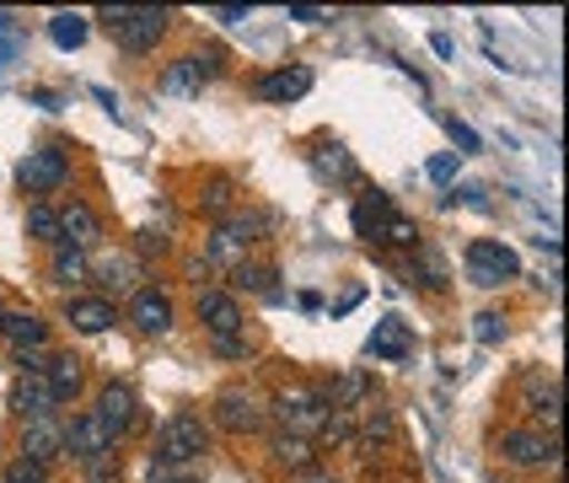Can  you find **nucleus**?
I'll return each mask as SVG.
<instances>
[{"mask_svg": "<svg viewBox=\"0 0 569 483\" xmlns=\"http://www.w3.org/2000/svg\"><path fill=\"white\" fill-rule=\"evenodd\" d=\"M355 237L381 242V248H419V225L403 210H392V199L381 189L360 193V204H355Z\"/></svg>", "mask_w": 569, "mask_h": 483, "instance_id": "nucleus-1", "label": "nucleus"}, {"mask_svg": "<svg viewBox=\"0 0 569 483\" xmlns=\"http://www.w3.org/2000/svg\"><path fill=\"white\" fill-rule=\"evenodd\" d=\"M102 22L113 32V43L129 49V54H146V49H157L167 28H172V11H161V6H119V11H102Z\"/></svg>", "mask_w": 569, "mask_h": 483, "instance_id": "nucleus-2", "label": "nucleus"}, {"mask_svg": "<svg viewBox=\"0 0 569 483\" xmlns=\"http://www.w3.org/2000/svg\"><path fill=\"white\" fill-rule=\"evenodd\" d=\"M204 451H210L204 419L199 414H172L157 430V456H151V462H161V467H193Z\"/></svg>", "mask_w": 569, "mask_h": 483, "instance_id": "nucleus-3", "label": "nucleus"}, {"mask_svg": "<svg viewBox=\"0 0 569 483\" xmlns=\"http://www.w3.org/2000/svg\"><path fill=\"white\" fill-rule=\"evenodd\" d=\"M263 242V221L258 215H226L216 231H210V248H204V263H216V269H237V263H248V248Z\"/></svg>", "mask_w": 569, "mask_h": 483, "instance_id": "nucleus-4", "label": "nucleus"}, {"mask_svg": "<svg viewBox=\"0 0 569 483\" xmlns=\"http://www.w3.org/2000/svg\"><path fill=\"white\" fill-rule=\"evenodd\" d=\"M521 274V258H516V248H506V242H489V237H478V242H468V280L483 290H500L510 285Z\"/></svg>", "mask_w": 569, "mask_h": 483, "instance_id": "nucleus-5", "label": "nucleus"}, {"mask_svg": "<svg viewBox=\"0 0 569 483\" xmlns=\"http://www.w3.org/2000/svg\"><path fill=\"white\" fill-rule=\"evenodd\" d=\"M500 456L516 467H559V435H548L538 424H516L500 435Z\"/></svg>", "mask_w": 569, "mask_h": 483, "instance_id": "nucleus-6", "label": "nucleus"}, {"mask_svg": "<svg viewBox=\"0 0 569 483\" xmlns=\"http://www.w3.org/2000/svg\"><path fill=\"white\" fill-rule=\"evenodd\" d=\"M274 414L290 435H312L328 424V398L317 392V386H284L280 398H274Z\"/></svg>", "mask_w": 569, "mask_h": 483, "instance_id": "nucleus-7", "label": "nucleus"}, {"mask_svg": "<svg viewBox=\"0 0 569 483\" xmlns=\"http://www.w3.org/2000/svg\"><path fill=\"white\" fill-rule=\"evenodd\" d=\"M119 451V435L102 424L97 414H81L70 430H64V456H76L81 467H97V462H113Z\"/></svg>", "mask_w": 569, "mask_h": 483, "instance_id": "nucleus-8", "label": "nucleus"}, {"mask_svg": "<svg viewBox=\"0 0 569 483\" xmlns=\"http://www.w3.org/2000/svg\"><path fill=\"white\" fill-rule=\"evenodd\" d=\"M17 183L28 193H54L70 183V157H64V145H38L32 157H22L17 167Z\"/></svg>", "mask_w": 569, "mask_h": 483, "instance_id": "nucleus-9", "label": "nucleus"}, {"mask_svg": "<svg viewBox=\"0 0 569 483\" xmlns=\"http://www.w3.org/2000/svg\"><path fill=\"white\" fill-rule=\"evenodd\" d=\"M193 312H199L210 339H242V328H248V318H242V306H237L231 290H199Z\"/></svg>", "mask_w": 569, "mask_h": 483, "instance_id": "nucleus-10", "label": "nucleus"}, {"mask_svg": "<svg viewBox=\"0 0 569 483\" xmlns=\"http://www.w3.org/2000/svg\"><path fill=\"white\" fill-rule=\"evenodd\" d=\"M263 419H269V409L258 403L248 386H226L216 398V424L231 430V435H253V430H263Z\"/></svg>", "mask_w": 569, "mask_h": 483, "instance_id": "nucleus-11", "label": "nucleus"}, {"mask_svg": "<svg viewBox=\"0 0 569 483\" xmlns=\"http://www.w3.org/2000/svg\"><path fill=\"white\" fill-rule=\"evenodd\" d=\"M0 339L22 354L28 365H38V354L49 344V322L38 318V312H0ZM38 371H43V365H38Z\"/></svg>", "mask_w": 569, "mask_h": 483, "instance_id": "nucleus-12", "label": "nucleus"}, {"mask_svg": "<svg viewBox=\"0 0 569 483\" xmlns=\"http://www.w3.org/2000/svg\"><path fill=\"white\" fill-rule=\"evenodd\" d=\"M307 92H312V70L307 64H280V70H269V76L253 81L258 102H296V97H307Z\"/></svg>", "mask_w": 569, "mask_h": 483, "instance_id": "nucleus-13", "label": "nucleus"}, {"mask_svg": "<svg viewBox=\"0 0 569 483\" xmlns=\"http://www.w3.org/2000/svg\"><path fill=\"white\" fill-rule=\"evenodd\" d=\"M11 409L28 419V424H32V419L54 414V392H49V382H43V371H38V365H28V371L11 382Z\"/></svg>", "mask_w": 569, "mask_h": 483, "instance_id": "nucleus-14", "label": "nucleus"}, {"mask_svg": "<svg viewBox=\"0 0 569 483\" xmlns=\"http://www.w3.org/2000/svg\"><path fill=\"white\" fill-rule=\"evenodd\" d=\"M60 215V242L64 248H92L97 237H102V221H97V210L87 204V199H70L64 210H54Z\"/></svg>", "mask_w": 569, "mask_h": 483, "instance_id": "nucleus-15", "label": "nucleus"}, {"mask_svg": "<svg viewBox=\"0 0 569 483\" xmlns=\"http://www.w3.org/2000/svg\"><path fill=\"white\" fill-rule=\"evenodd\" d=\"M64 322H70L76 333H108V328L119 322V312H113V301H108V295H70Z\"/></svg>", "mask_w": 569, "mask_h": 483, "instance_id": "nucleus-16", "label": "nucleus"}, {"mask_svg": "<svg viewBox=\"0 0 569 483\" xmlns=\"http://www.w3.org/2000/svg\"><path fill=\"white\" fill-rule=\"evenodd\" d=\"M97 419L113 430V435H124V430H134V419H140V403H134V392L119 382H108L102 392H97Z\"/></svg>", "mask_w": 569, "mask_h": 483, "instance_id": "nucleus-17", "label": "nucleus"}, {"mask_svg": "<svg viewBox=\"0 0 569 483\" xmlns=\"http://www.w3.org/2000/svg\"><path fill=\"white\" fill-rule=\"evenodd\" d=\"M129 322H134L140 333H167V328H172V301H167L161 290H134Z\"/></svg>", "mask_w": 569, "mask_h": 483, "instance_id": "nucleus-18", "label": "nucleus"}, {"mask_svg": "<svg viewBox=\"0 0 569 483\" xmlns=\"http://www.w3.org/2000/svg\"><path fill=\"white\" fill-rule=\"evenodd\" d=\"M60 451H64V430H54V419H32L28 435H22V462L43 467V462H54Z\"/></svg>", "mask_w": 569, "mask_h": 483, "instance_id": "nucleus-19", "label": "nucleus"}, {"mask_svg": "<svg viewBox=\"0 0 569 483\" xmlns=\"http://www.w3.org/2000/svg\"><path fill=\"white\" fill-rule=\"evenodd\" d=\"M322 398H328V414H355V409L371 398V376H366V371H345Z\"/></svg>", "mask_w": 569, "mask_h": 483, "instance_id": "nucleus-20", "label": "nucleus"}, {"mask_svg": "<svg viewBox=\"0 0 569 483\" xmlns=\"http://www.w3.org/2000/svg\"><path fill=\"white\" fill-rule=\"evenodd\" d=\"M81 360L76 354H54L49 365H43V382H49V392H54V403H70L76 392H81Z\"/></svg>", "mask_w": 569, "mask_h": 483, "instance_id": "nucleus-21", "label": "nucleus"}, {"mask_svg": "<svg viewBox=\"0 0 569 483\" xmlns=\"http://www.w3.org/2000/svg\"><path fill=\"white\" fill-rule=\"evenodd\" d=\"M366 350L377 354V360H403V354L413 350V333H409V322H398V318H381L377 322V333H371V344Z\"/></svg>", "mask_w": 569, "mask_h": 483, "instance_id": "nucleus-22", "label": "nucleus"}, {"mask_svg": "<svg viewBox=\"0 0 569 483\" xmlns=\"http://www.w3.org/2000/svg\"><path fill=\"white\" fill-rule=\"evenodd\" d=\"M312 167L322 183H355L360 178V167H355V157H349L345 145H322V151H312Z\"/></svg>", "mask_w": 569, "mask_h": 483, "instance_id": "nucleus-23", "label": "nucleus"}, {"mask_svg": "<svg viewBox=\"0 0 569 483\" xmlns=\"http://www.w3.org/2000/svg\"><path fill=\"white\" fill-rule=\"evenodd\" d=\"M231 280H237V290H253V295H263V301H280V290H274V263H237L231 269Z\"/></svg>", "mask_w": 569, "mask_h": 483, "instance_id": "nucleus-24", "label": "nucleus"}, {"mask_svg": "<svg viewBox=\"0 0 569 483\" xmlns=\"http://www.w3.org/2000/svg\"><path fill=\"white\" fill-rule=\"evenodd\" d=\"M87 32H92V22L81 17V11H60V17H49V38H54V49H81L87 43Z\"/></svg>", "mask_w": 569, "mask_h": 483, "instance_id": "nucleus-25", "label": "nucleus"}, {"mask_svg": "<svg viewBox=\"0 0 569 483\" xmlns=\"http://www.w3.org/2000/svg\"><path fill=\"white\" fill-rule=\"evenodd\" d=\"M269 451H274V462H280V467H296V473H301V467H312V441H307V435L280 430V435L269 441Z\"/></svg>", "mask_w": 569, "mask_h": 483, "instance_id": "nucleus-26", "label": "nucleus"}, {"mask_svg": "<svg viewBox=\"0 0 569 483\" xmlns=\"http://www.w3.org/2000/svg\"><path fill=\"white\" fill-rule=\"evenodd\" d=\"M97 274H102V285H108V290H119V295H129V290H134V280H140V263H134V258L108 253L102 263H97Z\"/></svg>", "mask_w": 569, "mask_h": 483, "instance_id": "nucleus-27", "label": "nucleus"}, {"mask_svg": "<svg viewBox=\"0 0 569 483\" xmlns=\"http://www.w3.org/2000/svg\"><path fill=\"white\" fill-rule=\"evenodd\" d=\"M231 204H237V183H231V178H210V183L199 189V210H204V215H231Z\"/></svg>", "mask_w": 569, "mask_h": 483, "instance_id": "nucleus-28", "label": "nucleus"}, {"mask_svg": "<svg viewBox=\"0 0 569 483\" xmlns=\"http://www.w3.org/2000/svg\"><path fill=\"white\" fill-rule=\"evenodd\" d=\"M392 441V414L387 409H377V419H366V430H355V451L360 456H377V446H387Z\"/></svg>", "mask_w": 569, "mask_h": 483, "instance_id": "nucleus-29", "label": "nucleus"}, {"mask_svg": "<svg viewBox=\"0 0 569 483\" xmlns=\"http://www.w3.org/2000/svg\"><path fill=\"white\" fill-rule=\"evenodd\" d=\"M87 280V253L81 248H54V285H81Z\"/></svg>", "mask_w": 569, "mask_h": 483, "instance_id": "nucleus-30", "label": "nucleus"}, {"mask_svg": "<svg viewBox=\"0 0 569 483\" xmlns=\"http://www.w3.org/2000/svg\"><path fill=\"white\" fill-rule=\"evenodd\" d=\"M28 237H32V242L60 248V215H54L49 204H32V210H28Z\"/></svg>", "mask_w": 569, "mask_h": 483, "instance_id": "nucleus-31", "label": "nucleus"}, {"mask_svg": "<svg viewBox=\"0 0 569 483\" xmlns=\"http://www.w3.org/2000/svg\"><path fill=\"white\" fill-rule=\"evenodd\" d=\"M199 87H204V76H199L193 54H189V60H178L167 76H161V92H199Z\"/></svg>", "mask_w": 569, "mask_h": 483, "instance_id": "nucleus-32", "label": "nucleus"}, {"mask_svg": "<svg viewBox=\"0 0 569 483\" xmlns=\"http://www.w3.org/2000/svg\"><path fill=\"white\" fill-rule=\"evenodd\" d=\"M328 446H355V414H328V424L317 430Z\"/></svg>", "mask_w": 569, "mask_h": 483, "instance_id": "nucleus-33", "label": "nucleus"}, {"mask_svg": "<svg viewBox=\"0 0 569 483\" xmlns=\"http://www.w3.org/2000/svg\"><path fill=\"white\" fill-rule=\"evenodd\" d=\"M473 333H478V344H500V339H506V318H500V312H478Z\"/></svg>", "mask_w": 569, "mask_h": 483, "instance_id": "nucleus-34", "label": "nucleus"}, {"mask_svg": "<svg viewBox=\"0 0 569 483\" xmlns=\"http://www.w3.org/2000/svg\"><path fill=\"white\" fill-rule=\"evenodd\" d=\"M446 129H451V140H457V151H462V157L483 151V140H478V129H473V124H462V119H446Z\"/></svg>", "mask_w": 569, "mask_h": 483, "instance_id": "nucleus-35", "label": "nucleus"}, {"mask_svg": "<svg viewBox=\"0 0 569 483\" xmlns=\"http://www.w3.org/2000/svg\"><path fill=\"white\" fill-rule=\"evenodd\" d=\"M193 64H199V76H204V81H216V76H226V49H199Z\"/></svg>", "mask_w": 569, "mask_h": 483, "instance_id": "nucleus-36", "label": "nucleus"}, {"mask_svg": "<svg viewBox=\"0 0 569 483\" xmlns=\"http://www.w3.org/2000/svg\"><path fill=\"white\" fill-rule=\"evenodd\" d=\"M151 483H199V479H193V467H161V462H151Z\"/></svg>", "mask_w": 569, "mask_h": 483, "instance_id": "nucleus-37", "label": "nucleus"}, {"mask_svg": "<svg viewBox=\"0 0 569 483\" xmlns=\"http://www.w3.org/2000/svg\"><path fill=\"white\" fill-rule=\"evenodd\" d=\"M210 344H216V354H221V360H248V354H253V344H248V339H210Z\"/></svg>", "mask_w": 569, "mask_h": 483, "instance_id": "nucleus-38", "label": "nucleus"}, {"mask_svg": "<svg viewBox=\"0 0 569 483\" xmlns=\"http://www.w3.org/2000/svg\"><path fill=\"white\" fill-rule=\"evenodd\" d=\"M425 172H430L436 183H451V178H457V151H451V157H430V167H425Z\"/></svg>", "mask_w": 569, "mask_h": 483, "instance_id": "nucleus-39", "label": "nucleus"}, {"mask_svg": "<svg viewBox=\"0 0 569 483\" xmlns=\"http://www.w3.org/2000/svg\"><path fill=\"white\" fill-rule=\"evenodd\" d=\"M6 483H43V467H32V462H11V467H6Z\"/></svg>", "mask_w": 569, "mask_h": 483, "instance_id": "nucleus-40", "label": "nucleus"}, {"mask_svg": "<svg viewBox=\"0 0 569 483\" xmlns=\"http://www.w3.org/2000/svg\"><path fill=\"white\" fill-rule=\"evenodd\" d=\"M296 483H345V479H339V473H328V467H301Z\"/></svg>", "mask_w": 569, "mask_h": 483, "instance_id": "nucleus-41", "label": "nucleus"}, {"mask_svg": "<svg viewBox=\"0 0 569 483\" xmlns=\"http://www.w3.org/2000/svg\"><path fill=\"white\" fill-rule=\"evenodd\" d=\"M87 483H119V467L113 462H97V467H87Z\"/></svg>", "mask_w": 569, "mask_h": 483, "instance_id": "nucleus-42", "label": "nucleus"}, {"mask_svg": "<svg viewBox=\"0 0 569 483\" xmlns=\"http://www.w3.org/2000/svg\"><path fill=\"white\" fill-rule=\"evenodd\" d=\"M290 22H328V11H317V6H290Z\"/></svg>", "mask_w": 569, "mask_h": 483, "instance_id": "nucleus-43", "label": "nucleus"}, {"mask_svg": "<svg viewBox=\"0 0 569 483\" xmlns=\"http://www.w3.org/2000/svg\"><path fill=\"white\" fill-rule=\"evenodd\" d=\"M457 193H462V199H468L473 210H489V199H483V189H473V183H468V189H457Z\"/></svg>", "mask_w": 569, "mask_h": 483, "instance_id": "nucleus-44", "label": "nucleus"}, {"mask_svg": "<svg viewBox=\"0 0 569 483\" xmlns=\"http://www.w3.org/2000/svg\"><path fill=\"white\" fill-rule=\"evenodd\" d=\"M140 248H146V253H157V248H161V253H167V237H151V231H140Z\"/></svg>", "mask_w": 569, "mask_h": 483, "instance_id": "nucleus-45", "label": "nucleus"}, {"mask_svg": "<svg viewBox=\"0 0 569 483\" xmlns=\"http://www.w3.org/2000/svg\"><path fill=\"white\" fill-rule=\"evenodd\" d=\"M216 17H221V22H248V11H242V6H221Z\"/></svg>", "mask_w": 569, "mask_h": 483, "instance_id": "nucleus-46", "label": "nucleus"}]
</instances>
